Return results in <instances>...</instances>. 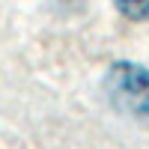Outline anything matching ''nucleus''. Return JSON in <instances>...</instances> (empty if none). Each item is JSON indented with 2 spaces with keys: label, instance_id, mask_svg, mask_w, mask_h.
<instances>
[{
  "label": "nucleus",
  "instance_id": "nucleus-1",
  "mask_svg": "<svg viewBox=\"0 0 149 149\" xmlns=\"http://www.w3.org/2000/svg\"><path fill=\"white\" fill-rule=\"evenodd\" d=\"M104 95L122 116L149 122V69L137 63H113L104 74Z\"/></svg>",
  "mask_w": 149,
  "mask_h": 149
},
{
  "label": "nucleus",
  "instance_id": "nucleus-2",
  "mask_svg": "<svg viewBox=\"0 0 149 149\" xmlns=\"http://www.w3.org/2000/svg\"><path fill=\"white\" fill-rule=\"evenodd\" d=\"M113 6L131 21H149V0H113Z\"/></svg>",
  "mask_w": 149,
  "mask_h": 149
}]
</instances>
